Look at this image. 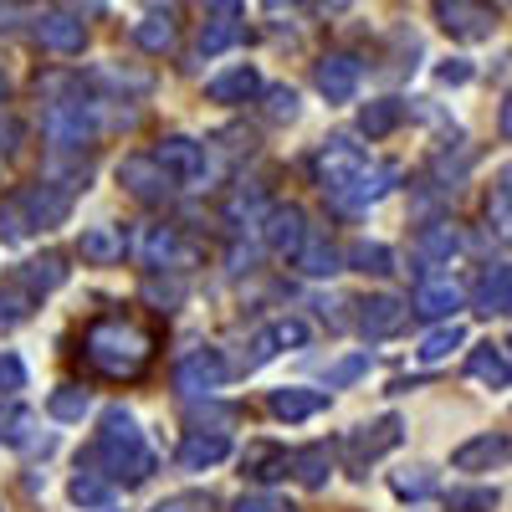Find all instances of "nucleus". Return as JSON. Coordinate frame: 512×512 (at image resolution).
I'll list each match as a JSON object with an SVG mask.
<instances>
[{
    "mask_svg": "<svg viewBox=\"0 0 512 512\" xmlns=\"http://www.w3.org/2000/svg\"><path fill=\"white\" fill-rule=\"evenodd\" d=\"M82 354L103 379H139L154 359V338L128 318H93L82 333Z\"/></svg>",
    "mask_w": 512,
    "mask_h": 512,
    "instance_id": "nucleus-1",
    "label": "nucleus"
},
{
    "mask_svg": "<svg viewBox=\"0 0 512 512\" xmlns=\"http://www.w3.org/2000/svg\"><path fill=\"white\" fill-rule=\"evenodd\" d=\"M93 461L103 466L108 482H123V487H139V482L154 477V451H149V441H144V431H139V420L128 415L123 405L103 410Z\"/></svg>",
    "mask_w": 512,
    "mask_h": 512,
    "instance_id": "nucleus-2",
    "label": "nucleus"
},
{
    "mask_svg": "<svg viewBox=\"0 0 512 512\" xmlns=\"http://www.w3.org/2000/svg\"><path fill=\"white\" fill-rule=\"evenodd\" d=\"M369 159H364V149L349 139V134H333L323 149H318V159H313V175H318V185H323V195L338 205L349 195V185L359 180V169H364Z\"/></svg>",
    "mask_w": 512,
    "mask_h": 512,
    "instance_id": "nucleus-3",
    "label": "nucleus"
},
{
    "mask_svg": "<svg viewBox=\"0 0 512 512\" xmlns=\"http://www.w3.org/2000/svg\"><path fill=\"white\" fill-rule=\"evenodd\" d=\"M118 185L134 195L139 205H169V195H175V180L159 169L154 154H128V159L118 164Z\"/></svg>",
    "mask_w": 512,
    "mask_h": 512,
    "instance_id": "nucleus-4",
    "label": "nucleus"
},
{
    "mask_svg": "<svg viewBox=\"0 0 512 512\" xmlns=\"http://www.w3.org/2000/svg\"><path fill=\"white\" fill-rule=\"evenodd\" d=\"M226 384V359L216 349H190L180 364H175V390L185 400H200V395H216Z\"/></svg>",
    "mask_w": 512,
    "mask_h": 512,
    "instance_id": "nucleus-5",
    "label": "nucleus"
},
{
    "mask_svg": "<svg viewBox=\"0 0 512 512\" xmlns=\"http://www.w3.org/2000/svg\"><path fill=\"white\" fill-rule=\"evenodd\" d=\"M16 205H21V216H26V226H36V231H52V226H62L67 216H72V190H62V185H26L21 195H11Z\"/></svg>",
    "mask_w": 512,
    "mask_h": 512,
    "instance_id": "nucleus-6",
    "label": "nucleus"
},
{
    "mask_svg": "<svg viewBox=\"0 0 512 512\" xmlns=\"http://www.w3.org/2000/svg\"><path fill=\"white\" fill-rule=\"evenodd\" d=\"M41 134H47L57 149H82L98 134V123H93V113L82 103H52L47 118H41Z\"/></svg>",
    "mask_w": 512,
    "mask_h": 512,
    "instance_id": "nucleus-7",
    "label": "nucleus"
},
{
    "mask_svg": "<svg viewBox=\"0 0 512 512\" xmlns=\"http://www.w3.org/2000/svg\"><path fill=\"white\" fill-rule=\"evenodd\" d=\"M154 159H159V169H164L175 185H200V180H205V149H200L195 139H185V134L159 139Z\"/></svg>",
    "mask_w": 512,
    "mask_h": 512,
    "instance_id": "nucleus-8",
    "label": "nucleus"
},
{
    "mask_svg": "<svg viewBox=\"0 0 512 512\" xmlns=\"http://www.w3.org/2000/svg\"><path fill=\"white\" fill-rule=\"evenodd\" d=\"M436 16H441V26H446L451 36H461V41H482V36H492V26H497V16H492L487 0H441Z\"/></svg>",
    "mask_w": 512,
    "mask_h": 512,
    "instance_id": "nucleus-9",
    "label": "nucleus"
},
{
    "mask_svg": "<svg viewBox=\"0 0 512 512\" xmlns=\"http://www.w3.org/2000/svg\"><path fill=\"white\" fill-rule=\"evenodd\" d=\"M507 451H512L507 431H487V436L461 441V446L451 451V466H456V472H502V466H507Z\"/></svg>",
    "mask_w": 512,
    "mask_h": 512,
    "instance_id": "nucleus-10",
    "label": "nucleus"
},
{
    "mask_svg": "<svg viewBox=\"0 0 512 512\" xmlns=\"http://www.w3.org/2000/svg\"><path fill=\"white\" fill-rule=\"evenodd\" d=\"M256 226H262V236H267V246H272L277 256H292L297 246H303V236H308L303 205H267V216L256 221Z\"/></svg>",
    "mask_w": 512,
    "mask_h": 512,
    "instance_id": "nucleus-11",
    "label": "nucleus"
},
{
    "mask_svg": "<svg viewBox=\"0 0 512 512\" xmlns=\"http://www.w3.org/2000/svg\"><path fill=\"white\" fill-rule=\"evenodd\" d=\"M405 323H410V303H400V297H364L359 303V333L369 338V344L395 338Z\"/></svg>",
    "mask_w": 512,
    "mask_h": 512,
    "instance_id": "nucleus-12",
    "label": "nucleus"
},
{
    "mask_svg": "<svg viewBox=\"0 0 512 512\" xmlns=\"http://www.w3.org/2000/svg\"><path fill=\"white\" fill-rule=\"evenodd\" d=\"M400 441H405V420L400 415H379L374 425H359V431L349 436V456H354V466H364V461H374L384 451H395Z\"/></svg>",
    "mask_w": 512,
    "mask_h": 512,
    "instance_id": "nucleus-13",
    "label": "nucleus"
},
{
    "mask_svg": "<svg viewBox=\"0 0 512 512\" xmlns=\"http://www.w3.org/2000/svg\"><path fill=\"white\" fill-rule=\"evenodd\" d=\"M461 303H466V297H461V287L451 277H425L415 287V297H410V313L415 318H431V323H446V318H456Z\"/></svg>",
    "mask_w": 512,
    "mask_h": 512,
    "instance_id": "nucleus-14",
    "label": "nucleus"
},
{
    "mask_svg": "<svg viewBox=\"0 0 512 512\" xmlns=\"http://www.w3.org/2000/svg\"><path fill=\"white\" fill-rule=\"evenodd\" d=\"M231 456V436L226 431H190L175 451V466L180 472H210V466H221Z\"/></svg>",
    "mask_w": 512,
    "mask_h": 512,
    "instance_id": "nucleus-15",
    "label": "nucleus"
},
{
    "mask_svg": "<svg viewBox=\"0 0 512 512\" xmlns=\"http://www.w3.org/2000/svg\"><path fill=\"white\" fill-rule=\"evenodd\" d=\"M472 308H477L482 318H507V313H512V272H507V262H492V267L477 277Z\"/></svg>",
    "mask_w": 512,
    "mask_h": 512,
    "instance_id": "nucleus-16",
    "label": "nucleus"
},
{
    "mask_svg": "<svg viewBox=\"0 0 512 512\" xmlns=\"http://www.w3.org/2000/svg\"><path fill=\"white\" fill-rule=\"evenodd\" d=\"M313 82H318V93H323L328 103H349V98L359 93V62L344 57V52H333V57L318 62Z\"/></svg>",
    "mask_w": 512,
    "mask_h": 512,
    "instance_id": "nucleus-17",
    "label": "nucleus"
},
{
    "mask_svg": "<svg viewBox=\"0 0 512 512\" xmlns=\"http://www.w3.org/2000/svg\"><path fill=\"white\" fill-rule=\"evenodd\" d=\"M395 180H400V164H374V169L364 164V169H359V180L349 185V195L338 200V210H364V205L384 200V195L395 190Z\"/></svg>",
    "mask_w": 512,
    "mask_h": 512,
    "instance_id": "nucleus-18",
    "label": "nucleus"
},
{
    "mask_svg": "<svg viewBox=\"0 0 512 512\" xmlns=\"http://www.w3.org/2000/svg\"><path fill=\"white\" fill-rule=\"evenodd\" d=\"M323 405H328V395H323V390H303V384H282V390L267 395V410H272L277 420H287V425L313 420Z\"/></svg>",
    "mask_w": 512,
    "mask_h": 512,
    "instance_id": "nucleus-19",
    "label": "nucleus"
},
{
    "mask_svg": "<svg viewBox=\"0 0 512 512\" xmlns=\"http://www.w3.org/2000/svg\"><path fill=\"white\" fill-rule=\"evenodd\" d=\"M456 251H461V231H456L451 221H431V226L415 236V262H425V267L451 262Z\"/></svg>",
    "mask_w": 512,
    "mask_h": 512,
    "instance_id": "nucleus-20",
    "label": "nucleus"
},
{
    "mask_svg": "<svg viewBox=\"0 0 512 512\" xmlns=\"http://www.w3.org/2000/svg\"><path fill=\"white\" fill-rule=\"evenodd\" d=\"M287 477H297L303 487H323L333 477V446L328 441H313L303 451H292L287 456Z\"/></svg>",
    "mask_w": 512,
    "mask_h": 512,
    "instance_id": "nucleus-21",
    "label": "nucleus"
},
{
    "mask_svg": "<svg viewBox=\"0 0 512 512\" xmlns=\"http://www.w3.org/2000/svg\"><path fill=\"white\" fill-rule=\"evenodd\" d=\"M466 369H472V379H482L487 390H507L512 384V364H507V344H477L472 359H466Z\"/></svg>",
    "mask_w": 512,
    "mask_h": 512,
    "instance_id": "nucleus-22",
    "label": "nucleus"
},
{
    "mask_svg": "<svg viewBox=\"0 0 512 512\" xmlns=\"http://www.w3.org/2000/svg\"><path fill=\"white\" fill-rule=\"evenodd\" d=\"M256 93H262V77H256V67H231V72H221V77L205 82V98H210V103H246V98H256Z\"/></svg>",
    "mask_w": 512,
    "mask_h": 512,
    "instance_id": "nucleus-23",
    "label": "nucleus"
},
{
    "mask_svg": "<svg viewBox=\"0 0 512 512\" xmlns=\"http://www.w3.org/2000/svg\"><path fill=\"white\" fill-rule=\"evenodd\" d=\"M292 262H297V272H308V277L344 272V256H338V246H333L328 236H303V246L292 251Z\"/></svg>",
    "mask_w": 512,
    "mask_h": 512,
    "instance_id": "nucleus-24",
    "label": "nucleus"
},
{
    "mask_svg": "<svg viewBox=\"0 0 512 512\" xmlns=\"http://www.w3.org/2000/svg\"><path fill=\"white\" fill-rule=\"evenodd\" d=\"M241 472H246L251 482H277V477H287V446H277V441H251L246 456H241Z\"/></svg>",
    "mask_w": 512,
    "mask_h": 512,
    "instance_id": "nucleus-25",
    "label": "nucleus"
},
{
    "mask_svg": "<svg viewBox=\"0 0 512 512\" xmlns=\"http://www.w3.org/2000/svg\"><path fill=\"white\" fill-rule=\"evenodd\" d=\"M36 36H41V47H47V52H62V57L82 52V21L77 16H41Z\"/></svg>",
    "mask_w": 512,
    "mask_h": 512,
    "instance_id": "nucleus-26",
    "label": "nucleus"
},
{
    "mask_svg": "<svg viewBox=\"0 0 512 512\" xmlns=\"http://www.w3.org/2000/svg\"><path fill=\"white\" fill-rule=\"evenodd\" d=\"M118 256H123V231L118 226H88V231H82V262L113 267Z\"/></svg>",
    "mask_w": 512,
    "mask_h": 512,
    "instance_id": "nucleus-27",
    "label": "nucleus"
},
{
    "mask_svg": "<svg viewBox=\"0 0 512 512\" xmlns=\"http://www.w3.org/2000/svg\"><path fill=\"white\" fill-rule=\"evenodd\" d=\"M67 497H72L82 512H103V507H113V482H108L103 472H77V477L67 482Z\"/></svg>",
    "mask_w": 512,
    "mask_h": 512,
    "instance_id": "nucleus-28",
    "label": "nucleus"
},
{
    "mask_svg": "<svg viewBox=\"0 0 512 512\" xmlns=\"http://www.w3.org/2000/svg\"><path fill=\"white\" fill-rule=\"evenodd\" d=\"M400 123H405V103H400V98H379V103H364V108H359V128H364L369 139L395 134Z\"/></svg>",
    "mask_w": 512,
    "mask_h": 512,
    "instance_id": "nucleus-29",
    "label": "nucleus"
},
{
    "mask_svg": "<svg viewBox=\"0 0 512 512\" xmlns=\"http://www.w3.org/2000/svg\"><path fill=\"white\" fill-rule=\"evenodd\" d=\"M0 441L16 451H36V410H26V405L0 410Z\"/></svg>",
    "mask_w": 512,
    "mask_h": 512,
    "instance_id": "nucleus-30",
    "label": "nucleus"
},
{
    "mask_svg": "<svg viewBox=\"0 0 512 512\" xmlns=\"http://www.w3.org/2000/svg\"><path fill=\"white\" fill-rule=\"evenodd\" d=\"M461 344H466V328H461L456 318H446L436 333H425V338H420L415 359H420V364H441V359H451V349H461Z\"/></svg>",
    "mask_w": 512,
    "mask_h": 512,
    "instance_id": "nucleus-31",
    "label": "nucleus"
},
{
    "mask_svg": "<svg viewBox=\"0 0 512 512\" xmlns=\"http://www.w3.org/2000/svg\"><path fill=\"white\" fill-rule=\"evenodd\" d=\"M62 282H67V267L57 262V256H41V262H26V267H21V292H26V297L57 292Z\"/></svg>",
    "mask_w": 512,
    "mask_h": 512,
    "instance_id": "nucleus-32",
    "label": "nucleus"
},
{
    "mask_svg": "<svg viewBox=\"0 0 512 512\" xmlns=\"http://www.w3.org/2000/svg\"><path fill=\"white\" fill-rule=\"evenodd\" d=\"M349 267L364 272V277H390L395 272V251L379 246V241H354L349 246Z\"/></svg>",
    "mask_w": 512,
    "mask_h": 512,
    "instance_id": "nucleus-33",
    "label": "nucleus"
},
{
    "mask_svg": "<svg viewBox=\"0 0 512 512\" xmlns=\"http://www.w3.org/2000/svg\"><path fill=\"white\" fill-rule=\"evenodd\" d=\"M88 410H93V400H88V390H77V384H62V390H52V400H47V415L62 420V425H77Z\"/></svg>",
    "mask_w": 512,
    "mask_h": 512,
    "instance_id": "nucleus-34",
    "label": "nucleus"
},
{
    "mask_svg": "<svg viewBox=\"0 0 512 512\" xmlns=\"http://www.w3.org/2000/svg\"><path fill=\"white\" fill-rule=\"evenodd\" d=\"M139 256H144V267H169V262L180 256L175 231H169V226H149V231H144V241H139Z\"/></svg>",
    "mask_w": 512,
    "mask_h": 512,
    "instance_id": "nucleus-35",
    "label": "nucleus"
},
{
    "mask_svg": "<svg viewBox=\"0 0 512 512\" xmlns=\"http://www.w3.org/2000/svg\"><path fill=\"white\" fill-rule=\"evenodd\" d=\"M390 487H395V497L420 502V497H431V492H436V472H431V466H405V472L390 477Z\"/></svg>",
    "mask_w": 512,
    "mask_h": 512,
    "instance_id": "nucleus-36",
    "label": "nucleus"
},
{
    "mask_svg": "<svg viewBox=\"0 0 512 512\" xmlns=\"http://www.w3.org/2000/svg\"><path fill=\"white\" fill-rule=\"evenodd\" d=\"M497 502H502L497 487H456V492H446V512H492Z\"/></svg>",
    "mask_w": 512,
    "mask_h": 512,
    "instance_id": "nucleus-37",
    "label": "nucleus"
},
{
    "mask_svg": "<svg viewBox=\"0 0 512 512\" xmlns=\"http://www.w3.org/2000/svg\"><path fill=\"white\" fill-rule=\"evenodd\" d=\"M134 41L144 52H169V47H175V26H169L164 16H149V21L134 26Z\"/></svg>",
    "mask_w": 512,
    "mask_h": 512,
    "instance_id": "nucleus-38",
    "label": "nucleus"
},
{
    "mask_svg": "<svg viewBox=\"0 0 512 512\" xmlns=\"http://www.w3.org/2000/svg\"><path fill=\"white\" fill-rule=\"evenodd\" d=\"M231 41H236V21H221V16H216V26H205V31H200V57L226 52Z\"/></svg>",
    "mask_w": 512,
    "mask_h": 512,
    "instance_id": "nucleus-39",
    "label": "nucleus"
},
{
    "mask_svg": "<svg viewBox=\"0 0 512 512\" xmlns=\"http://www.w3.org/2000/svg\"><path fill=\"white\" fill-rule=\"evenodd\" d=\"M262 216H267L262 195H256V190H251V195H246V190H236V200H231V226H241V221H246V226H256Z\"/></svg>",
    "mask_w": 512,
    "mask_h": 512,
    "instance_id": "nucleus-40",
    "label": "nucleus"
},
{
    "mask_svg": "<svg viewBox=\"0 0 512 512\" xmlns=\"http://www.w3.org/2000/svg\"><path fill=\"white\" fill-rule=\"evenodd\" d=\"M359 374H369V354H354V359H338L328 369V390H344V384H354Z\"/></svg>",
    "mask_w": 512,
    "mask_h": 512,
    "instance_id": "nucleus-41",
    "label": "nucleus"
},
{
    "mask_svg": "<svg viewBox=\"0 0 512 512\" xmlns=\"http://www.w3.org/2000/svg\"><path fill=\"white\" fill-rule=\"evenodd\" d=\"M16 390H26V364L11 349H0V395H16Z\"/></svg>",
    "mask_w": 512,
    "mask_h": 512,
    "instance_id": "nucleus-42",
    "label": "nucleus"
},
{
    "mask_svg": "<svg viewBox=\"0 0 512 512\" xmlns=\"http://www.w3.org/2000/svg\"><path fill=\"white\" fill-rule=\"evenodd\" d=\"M272 338H277V349H308V323L282 318V323H272Z\"/></svg>",
    "mask_w": 512,
    "mask_h": 512,
    "instance_id": "nucleus-43",
    "label": "nucleus"
},
{
    "mask_svg": "<svg viewBox=\"0 0 512 512\" xmlns=\"http://www.w3.org/2000/svg\"><path fill=\"white\" fill-rule=\"evenodd\" d=\"M267 118L292 123V118H297V93H292V88H267Z\"/></svg>",
    "mask_w": 512,
    "mask_h": 512,
    "instance_id": "nucleus-44",
    "label": "nucleus"
},
{
    "mask_svg": "<svg viewBox=\"0 0 512 512\" xmlns=\"http://www.w3.org/2000/svg\"><path fill=\"white\" fill-rule=\"evenodd\" d=\"M26 303H31L26 292H0V333L16 328V323L26 318Z\"/></svg>",
    "mask_w": 512,
    "mask_h": 512,
    "instance_id": "nucleus-45",
    "label": "nucleus"
},
{
    "mask_svg": "<svg viewBox=\"0 0 512 512\" xmlns=\"http://www.w3.org/2000/svg\"><path fill=\"white\" fill-rule=\"evenodd\" d=\"M277 354H282V349H277L272 328H262V333L251 338V359H246V374H251V369H262V364H267V359H277Z\"/></svg>",
    "mask_w": 512,
    "mask_h": 512,
    "instance_id": "nucleus-46",
    "label": "nucleus"
},
{
    "mask_svg": "<svg viewBox=\"0 0 512 512\" xmlns=\"http://www.w3.org/2000/svg\"><path fill=\"white\" fill-rule=\"evenodd\" d=\"M231 512H292V507H282L272 492H246V497H236Z\"/></svg>",
    "mask_w": 512,
    "mask_h": 512,
    "instance_id": "nucleus-47",
    "label": "nucleus"
},
{
    "mask_svg": "<svg viewBox=\"0 0 512 512\" xmlns=\"http://www.w3.org/2000/svg\"><path fill=\"white\" fill-rule=\"evenodd\" d=\"M210 507V497H169V502H154L149 512H200Z\"/></svg>",
    "mask_w": 512,
    "mask_h": 512,
    "instance_id": "nucleus-48",
    "label": "nucleus"
},
{
    "mask_svg": "<svg viewBox=\"0 0 512 512\" xmlns=\"http://www.w3.org/2000/svg\"><path fill=\"white\" fill-rule=\"evenodd\" d=\"M16 139H21V128H16L11 118H0V154H11V149H16Z\"/></svg>",
    "mask_w": 512,
    "mask_h": 512,
    "instance_id": "nucleus-49",
    "label": "nucleus"
},
{
    "mask_svg": "<svg viewBox=\"0 0 512 512\" xmlns=\"http://www.w3.org/2000/svg\"><path fill=\"white\" fill-rule=\"evenodd\" d=\"M205 11H216L221 21H236V11H241V0H205Z\"/></svg>",
    "mask_w": 512,
    "mask_h": 512,
    "instance_id": "nucleus-50",
    "label": "nucleus"
},
{
    "mask_svg": "<svg viewBox=\"0 0 512 512\" xmlns=\"http://www.w3.org/2000/svg\"><path fill=\"white\" fill-rule=\"evenodd\" d=\"M466 77H472V67H466V62H446L441 67V82H466Z\"/></svg>",
    "mask_w": 512,
    "mask_h": 512,
    "instance_id": "nucleus-51",
    "label": "nucleus"
},
{
    "mask_svg": "<svg viewBox=\"0 0 512 512\" xmlns=\"http://www.w3.org/2000/svg\"><path fill=\"white\" fill-rule=\"evenodd\" d=\"M0 103H6V77H0Z\"/></svg>",
    "mask_w": 512,
    "mask_h": 512,
    "instance_id": "nucleus-52",
    "label": "nucleus"
},
{
    "mask_svg": "<svg viewBox=\"0 0 512 512\" xmlns=\"http://www.w3.org/2000/svg\"><path fill=\"white\" fill-rule=\"evenodd\" d=\"M267 6H287V0H267Z\"/></svg>",
    "mask_w": 512,
    "mask_h": 512,
    "instance_id": "nucleus-53",
    "label": "nucleus"
}]
</instances>
